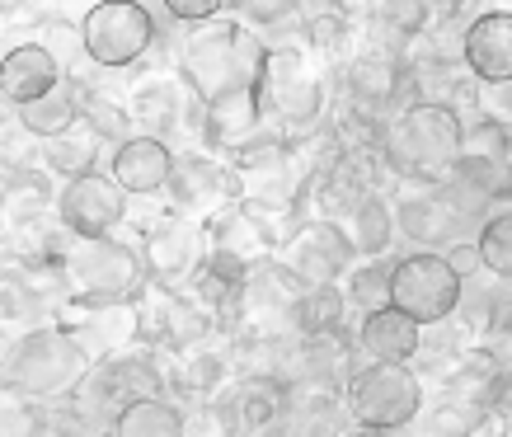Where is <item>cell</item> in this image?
Instances as JSON below:
<instances>
[{
  "instance_id": "cell-23",
  "label": "cell",
  "mask_w": 512,
  "mask_h": 437,
  "mask_svg": "<svg viewBox=\"0 0 512 437\" xmlns=\"http://www.w3.org/2000/svg\"><path fill=\"white\" fill-rule=\"evenodd\" d=\"M80 123L90 127V132H99L104 141H127V137H137L132 132V99H123V94H109V90H99V85H85V94H80Z\"/></svg>"
},
{
  "instance_id": "cell-32",
  "label": "cell",
  "mask_w": 512,
  "mask_h": 437,
  "mask_svg": "<svg viewBox=\"0 0 512 437\" xmlns=\"http://www.w3.org/2000/svg\"><path fill=\"white\" fill-rule=\"evenodd\" d=\"M38 433H43V419L24 400L0 391V437H38Z\"/></svg>"
},
{
  "instance_id": "cell-16",
  "label": "cell",
  "mask_w": 512,
  "mask_h": 437,
  "mask_svg": "<svg viewBox=\"0 0 512 437\" xmlns=\"http://www.w3.org/2000/svg\"><path fill=\"white\" fill-rule=\"evenodd\" d=\"M174 146L165 137H127L113 146V179L132 193V198H156L170 188V174H174Z\"/></svg>"
},
{
  "instance_id": "cell-22",
  "label": "cell",
  "mask_w": 512,
  "mask_h": 437,
  "mask_svg": "<svg viewBox=\"0 0 512 437\" xmlns=\"http://www.w3.org/2000/svg\"><path fill=\"white\" fill-rule=\"evenodd\" d=\"M184 409L170 405L165 395H146V400H132V405L118 409L113 419V437H184Z\"/></svg>"
},
{
  "instance_id": "cell-27",
  "label": "cell",
  "mask_w": 512,
  "mask_h": 437,
  "mask_svg": "<svg viewBox=\"0 0 512 437\" xmlns=\"http://www.w3.org/2000/svg\"><path fill=\"white\" fill-rule=\"evenodd\" d=\"M475 240L484 254V273L498 282H512V207H494L475 231Z\"/></svg>"
},
{
  "instance_id": "cell-5",
  "label": "cell",
  "mask_w": 512,
  "mask_h": 437,
  "mask_svg": "<svg viewBox=\"0 0 512 437\" xmlns=\"http://www.w3.org/2000/svg\"><path fill=\"white\" fill-rule=\"evenodd\" d=\"M62 278L76 297H137L146 287V259L137 245H123L113 235H71L62 254Z\"/></svg>"
},
{
  "instance_id": "cell-17",
  "label": "cell",
  "mask_w": 512,
  "mask_h": 437,
  "mask_svg": "<svg viewBox=\"0 0 512 437\" xmlns=\"http://www.w3.org/2000/svg\"><path fill=\"white\" fill-rule=\"evenodd\" d=\"M66 80L62 62L47 52L43 43H19L0 57V99L10 109H24L33 99H43L47 90H57Z\"/></svg>"
},
{
  "instance_id": "cell-10",
  "label": "cell",
  "mask_w": 512,
  "mask_h": 437,
  "mask_svg": "<svg viewBox=\"0 0 512 437\" xmlns=\"http://www.w3.org/2000/svg\"><path fill=\"white\" fill-rule=\"evenodd\" d=\"M141 259H146V273L156 287H170V292H188L193 278H198L207 259H212V235H207V221H188V217H160L141 245Z\"/></svg>"
},
{
  "instance_id": "cell-18",
  "label": "cell",
  "mask_w": 512,
  "mask_h": 437,
  "mask_svg": "<svg viewBox=\"0 0 512 437\" xmlns=\"http://www.w3.org/2000/svg\"><path fill=\"white\" fill-rule=\"evenodd\" d=\"M357 348L372 362H414L423 348V325L414 315H404L400 306H381V311L362 315Z\"/></svg>"
},
{
  "instance_id": "cell-33",
  "label": "cell",
  "mask_w": 512,
  "mask_h": 437,
  "mask_svg": "<svg viewBox=\"0 0 512 437\" xmlns=\"http://www.w3.org/2000/svg\"><path fill=\"white\" fill-rule=\"evenodd\" d=\"M231 0H165V15L179 19V24H207V19H217Z\"/></svg>"
},
{
  "instance_id": "cell-12",
  "label": "cell",
  "mask_w": 512,
  "mask_h": 437,
  "mask_svg": "<svg viewBox=\"0 0 512 437\" xmlns=\"http://www.w3.org/2000/svg\"><path fill=\"white\" fill-rule=\"evenodd\" d=\"M357 259L353 240L339 221L315 217L278 250V264L292 273L301 287H339V278L348 273V264Z\"/></svg>"
},
{
  "instance_id": "cell-2",
  "label": "cell",
  "mask_w": 512,
  "mask_h": 437,
  "mask_svg": "<svg viewBox=\"0 0 512 437\" xmlns=\"http://www.w3.org/2000/svg\"><path fill=\"white\" fill-rule=\"evenodd\" d=\"M268 43L254 38L245 19H207V24H188L179 33V76L193 85L202 104H212L221 94L259 85V66H264Z\"/></svg>"
},
{
  "instance_id": "cell-21",
  "label": "cell",
  "mask_w": 512,
  "mask_h": 437,
  "mask_svg": "<svg viewBox=\"0 0 512 437\" xmlns=\"http://www.w3.org/2000/svg\"><path fill=\"white\" fill-rule=\"evenodd\" d=\"M348 240H353V250L362 259H381V254L395 245V235H400V217H395V198L386 193H372V198H362V203L339 221Z\"/></svg>"
},
{
  "instance_id": "cell-25",
  "label": "cell",
  "mask_w": 512,
  "mask_h": 437,
  "mask_svg": "<svg viewBox=\"0 0 512 437\" xmlns=\"http://www.w3.org/2000/svg\"><path fill=\"white\" fill-rule=\"evenodd\" d=\"M0 320L33 329L43 320V292L33 282V268H0Z\"/></svg>"
},
{
  "instance_id": "cell-8",
  "label": "cell",
  "mask_w": 512,
  "mask_h": 437,
  "mask_svg": "<svg viewBox=\"0 0 512 437\" xmlns=\"http://www.w3.org/2000/svg\"><path fill=\"white\" fill-rule=\"evenodd\" d=\"M461 292L466 278L451 268L442 250H414L395 259V282H390V306H400L404 315H414L423 329L442 325L461 311Z\"/></svg>"
},
{
  "instance_id": "cell-11",
  "label": "cell",
  "mask_w": 512,
  "mask_h": 437,
  "mask_svg": "<svg viewBox=\"0 0 512 437\" xmlns=\"http://www.w3.org/2000/svg\"><path fill=\"white\" fill-rule=\"evenodd\" d=\"M395 217L400 235L414 250H451L456 240H466V212L456 207L447 184H423V179H404L395 193Z\"/></svg>"
},
{
  "instance_id": "cell-15",
  "label": "cell",
  "mask_w": 512,
  "mask_h": 437,
  "mask_svg": "<svg viewBox=\"0 0 512 437\" xmlns=\"http://www.w3.org/2000/svg\"><path fill=\"white\" fill-rule=\"evenodd\" d=\"M273 137L268 127V113L259 104V85H245V90H231L207 104V141L217 151H245V146H259V141Z\"/></svg>"
},
{
  "instance_id": "cell-6",
  "label": "cell",
  "mask_w": 512,
  "mask_h": 437,
  "mask_svg": "<svg viewBox=\"0 0 512 437\" xmlns=\"http://www.w3.org/2000/svg\"><path fill=\"white\" fill-rule=\"evenodd\" d=\"M85 348L90 362H109L146 339V315L137 297H71L52 315Z\"/></svg>"
},
{
  "instance_id": "cell-3",
  "label": "cell",
  "mask_w": 512,
  "mask_h": 437,
  "mask_svg": "<svg viewBox=\"0 0 512 437\" xmlns=\"http://www.w3.org/2000/svg\"><path fill=\"white\" fill-rule=\"evenodd\" d=\"M90 367L94 362L85 358V348L57 320L24 329V339L5 353V381L19 395H33V400H62V395H71Z\"/></svg>"
},
{
  "instance_id": "cell-9",
  "label": "cell",
  "mask_w": 512,
  "mask_h": 437,
  "mask_svg": "<svg viewBox=\"0 0 512 437\" xmlns=\"http://www.w3.org/2000/svg\"><path fill=\"white\" fill-rule=\"evenodd\" d=\"M207 235H212V268L231 282H245L254 268L273 264L282 250L278 231L245 203L221 207L217 217L207 221Z\"/></svg>"
},
{
  "instance_id": "cell-34",
  "label": "cell",
  "mask_w": 512,
  "mask_h": 437,
  "mask_svg": "<svg viewBox=\"0 0 512 437\" xmlns=\"http://www.w3.org/2000/svg\"><path fill=\"white\" fill-rule=\"evenodd\" d=\"M451 259V268H456V273H461V278H480L484 273V254H480V240H456V245H451V250H442Z\"/></svg>"
},
{
  "instance_id": "cell-19",
  "label": "cell",
  "mask_w": 512,
  "mask_h": 437,
  "mask_svg": "<svg viewBox=\"0 0 512 437\" xmlns=\"http://www.w3.org/2000/svg\"><path fill=\"white\" fill-rule=\"evenodd\" d=\"M466 66L475 80H512V10H484L470 19Z\"/></svg>"
},
{
  "instance_id": "cell-35",
  "label": "cell",
  "mask_w": 512,
  "mask_h": 437,
  "mask_svg": "<svg viewBox=\"0 0 512 437\" xmlns=\"http://www.w3.org/2000/svg\"><path fill=\"white\" fill-rule=\"evenodd\" d=\"M334 10H339V15H348L353 24H367V19H372V10H376V0H334Z\"/></svg>"
},
{
  "instance_id": "cell-30",
  "label": "cell",
  "mask_w": 512,
  "mask_h": 437,
  "mask_svg": "<svg viewBox=\"0 0 512 437\" xmlns=\"http://www.w3.org/2000/svg\"><path fill=\"white\" fill-rule=\"evenodd\" d=\"M38 43L62 62L66 76L80 80V62H90V57H85V33H80L76 19H43L38 24Z\"/></svg>"
},
{
  "instance_id": "cell-1",
  "label": "cell",
  "mask_w": 512,
  "mask_h": 437,
  "mask_svg": "<svg viewBox=\"0 0 512 437\" xmlns=\"http://www.w3.org/2000/svg\"><path fill=\"white\" fill-rule=\"evenodd\" d=\"M381 156H386L395 179H423V184H442L461 170L466 156V123L461 113L433 99H414L404 104L395 118H386V137H381Z\"/></svg>"
},
{
  "instance_id": "cell-13",
  "label": "cell",
  "mask_w": 512,
  "mask_h": 437,
  "mask_svg": "<svg viewBox=\"0 0 512 437\" xmlns=\"http://www.w3.org/2000/svg\"><path fill=\"white\" fill-rule=\"evenodd\" d=\"M127 193L113 174H99V170H85L76 179H66L62 198H57V217L71 235H113V226L127 221Z\"/></svg>"
},
{
  "instance_id": "cell-7",
  "label": "cell",
  "mask_w": 512,
  "mask_h": 437,
  "mask_svg": "<svg viewBox=\"0 0 512 437\" xmlns=\"http://www.w3.org/2000/svg\"><path fill=\"white\" fill-rule=\"evenodd\" d=\"M80 33L94 71H127L156 47V15L141 0H99L80 19Z\"/></svg>"
},
{
  "instance_id": "cell-26",
  "label": "cell",
  "mask_w": 512,
  "mask_h": 437,
  "mask_svg": "<svg viewBox=\"0 0 512 437\" xmlns=\"http://www.w3.org/2000/svg\"><path fill=\"white\" fill-rule=\"evenodd\" d=\"M94 141H104L99 132H66V137H52V141H43V151H38V165H43L47 174H62V179H76V174H85V170H94Z\"/></svg>"
},
{
  "instance_id": "cell-28",
  "label": "cell",
  "mask_w": 512,
  "mask_h": 437,
  "mask_svg": "<svg viewBox=\"0 0 512 437\" xmlns=\"http://www.w3.org/2000/svg\"><path fill=\"white\" fill-rule=\"evenodd\" d=\"M423 428H428V437H480L489 428V409L447 395L437 409L423 414Z\"/></svg>"
},
{
  "instance_id": "cell-24",
  "label": "cell",
  "mask_w": 512,
  "mask_h": 437,
  "mask_svg": "<svg viewBox=\"0 0 512 437\" xmlns=\"http://www.w3.org/2000/svg\"><path fill=\"white\" fill-rule=\"evenodd\" d=\"M343 311H348V292H339V287H306V292L296 297L292 334L296 339L334 334V329H343Z\"/></svg>"
},
{
  "instance_id": "cell-4",
  "label": "cell",
  "mask_w": 512,
  "mask_h": 437,
  "mask_svg": "<svg viewBox=\"0 0 512 437\" xmlns=\"http://www.w3.org/2000/svg\"><path fill=\"white\" fill-rule=\"evenodd\" d=\"M348 400V419L367 433H395L419 423L423 414V381L409 362H372L357 367L353 381L343 386Z\"/></svg>"
},
{
  "instance_id": "cell-36",
  "label": "cell",
  "mask_w": 512,
  "mask_h": 437,
  "mask_svg": "<svg viewBox=\"0 0 512 437\" xmlns=\"http://www.w3.org/2000/svg\"><path fill=\"white\" fill-rule=\"evenodd\" d=\"M29 0H0V15H15V10H24Z\"/></svg>"
},
{
  "instance_id": "cell-29",
  "label": "cell",
  "mask_w": 512,
  "mask_h": 437,
  "mask_svg": "<svg viewBox=\"0 0 512 437\" xmlns=\"http://www.w3.org/2000/svg\"><path fill=\"white\" fill-rule=\"evenodd\" d=\"M390 282H395V264L386 259H367V264H353L348 268V301L357 311H381L390 306Z\"/></svg>"
},
{
  "instance_id": "cell-37",
  "label": "cell",
  "mask_w": 512,
  "mask_h": 437,
  "mask_svg": "<svg viewBox=\"0 0 512 437\" xmlns=\"http://www.w3.org/2000/svg\"><path fill=\"white\" fill-rule=\"evenodd\" d=\"M353 437H386V433H367V428H357V433Z\"/></svg>"
},
{
  "instance_id": "cell-14",
  "label": "cell",
  "mask_w": 512,
  "mask_h": 437,
  "mask_svg": "<svg viewBox=\"0 0 512 437\" xmlns=\"http://www.w3.org/2000/svg\"><path fill=\"white\" fill-rule=\"evenodd\" d=\"M165 203L174 217L188 221H212L221 207L235 203V184H231V165H217L212 156H179L165 188Z\"/></svg>"
},
{
  "instance_id": "cell-20",
  "label": "cell",
  "mask_w": 512,
  "mask_h": 437,
  "mask_svg": "<svg viewBox=\"0 0 512 437\" xmlns=\"http://www.w3.org/2000/svg\"><path fill=\"white\" fill-rule=\"evenodd\" d=\"M80 94H85V80H71V76H66L57 90H47L43 99H33V104L15 109L19 127H24V132H33L38 141L66 137L71 127H80Z\"/></svg>"
},
{
  "instance_id": "cell-38",
  "label": "cell",
  "mask_w": 512,
  "mask_h": 437,
  "mask_svg": "<svg viewBox=\"0 0 512 437\" xmlns=\"http://www.w3.org/2000/svg\"><path fill=\"white\" fill-rule=\"evenodd\" d=\"M0 221H5V188H0Z\"/></svg>"
},
{
  "instance_id": "cell-31",
  "label": "cell",
  "mask_w": 512,
  "mask_h": 437,
  "mask_svg": "<svg viewBox=\"0 0 512 437\" xmlns=\"http://www.w3.org/2000/svg\"><path fill=\"white\" fill-rule=\"evenodd\" d=\"M475 113L489 123L512 127V80H480L475 85Z\"/></svg>"
}]
</instances>
